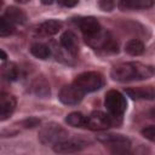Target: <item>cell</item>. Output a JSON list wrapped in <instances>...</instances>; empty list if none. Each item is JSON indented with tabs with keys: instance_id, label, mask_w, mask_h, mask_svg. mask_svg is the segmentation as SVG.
Returning <instances> with one entry per match:
<instances>
[{
	"instance_id": "6da1fadb",
	"label": "cell",
	"mask_w": 155,
	"mask_h": 155,
	"mask_svg": "<svg viewBox=\"0 0 155 155\" xmlns=\"http://www.w3.org/2000/svg\"><path fill=\"white\" fill-rule=\"evenodd\" d=\"M111 78L119 82H130L134 80L149 79L154 75V69L139 62H126L113 67L110 71Z\"/></svg>"
},
{
	"instance_id": "7a4b0ae2",
	"label": "cell",
	"mask_w": 155,
	"mask_h": 155,
	"mask_svg": "<svg viewBox=\"0 0 155 155\" xmlns=\"http://www.w3.org/2000/svg\"><path fill=\"white\" fill-rule=\"evenodd\" d=\"M97 139L108 147L111 155H133L131 150V142L124 134H115V133L99 134Z\"/></svg>"
},
{
	"instance_id": "3957f363",
	"label": "cell",
	"mask_w": 155,
	"mask_h": 155,
	"mask_svg": "<svg viewBox=\"0 0 155 155\" xmlns=\"http://www.w3.org/2000/svg\"><path fill=\"white\" fill-rule=\"evenodd\" d=\"M73 85L79 88L84 94H86L102 88L104 85V78L97 71H85L75 78Z\"/></svg>"
},
{
	"instance_id": "277c9868",
	"label": "cell",
	"mask_w": 155,
	"mask_h": 155,
	"mask_svg": "<svg viewBox=\"0 0 155 155\" xmlns=\"http://www.w3.org/2000/svg\"><path fill=\"white\" fill-rule=\"evenodd\" d=\"M69 137L68 131L59 124L50 122L42 126L39 131V140L44 145H54L56 143Z\"/></svg>"
},
{
	"instance_id": "5b68a950",
	"label": "cell",
	"mask_w": 155,
	"mask_h": 155,
	"mask_svg": "<svg viewBox=\"0 0 155 155\" xmlns=\"http://www.w3.org/2000/svg\"><path fill=\"white\" fill-rule=\"evenodd\" d=\"M85 41L87 42V45H90L94 50H102L109 53H116L119 51L117 42L114 40L111 34L103 29H101L94 35L85 38Z\"/></svg>"
},
{
	"instance_id": "8992f818",
	"label": "cell",
	"mask_w": 155,
	"mask_h": 155,
	"mask_svg": "<svg viewBox=\"0 0 155 155\" xmlns=\"http://www.w3.org/2000/svg\"><path fill=\"white\" fill-rule=\"evenodd\" d=\"M104 105L108 110L109 116L114 121L115 117H121V115L125 113L127 108V102H126L125 96L121 92L116 90H110L105 94Z\"/></svg>"
},
{
	"instance_id": "52a82bcc",
	"label": "cell",
	"mask_w": 155,
	"mask_h": 155,
	"mask_svg": "<svg viewBox=\"0 0 155 155\" xmlns=\"http://www.w3.org/2000/svg\"><path fill=\"white\" fill-rule=\"evenodd\" d=\"M88 140L81 137H67L65 139L52 145V149L57 154H73L88 147Z\"/></svg>"
},
{
	"instance_id": "ba28073f",
	"label": "cell",
	"mask_w": 155,
	"mask_h": 155,
	"mask_svg": "<svg viewBox=\"0 0 155 155\" xmlns=\"http://www.w3.org/2000/svg\"><path fill=\"white\" fill-rule=\"evenodd\" d=\"M114 124L109 114L96 110L86 116V128L91 131H104Z\"/></svg>"
},
{
	"instance_id": "9c48e42d",
	"label": "cell",
	"mask_w": 155,
	"mask_h": 155,
	"mask_svg": "<svg viewBox=\"0 0 155 155\" xmlns=\"http://www.w3.org/2000/svg\"><path fill=\"white\" fill-rule=\"evenodd\" d=\"M84 96L85 94L71 84V85H65L61 88L58 93V99L65 105H76L82 101Z\"/></svg>"
},
{
	"instance_id": "30bf717a",
	"label": "cell",
	"mask_w": 155,
	"mask_h": 155,
	"mask_svg": "<svg viewBox=\"0 0 155 155\" xmlns=\"http://www.w3.org/2000/svg\"><path fill=\"white\" fill-rule=\"evenodd\" d=\"M75 22H76V25L82 31L85 38L94 35L96 33H98L102 29L99 22L94 17H79Z\"/></svg>"
},
{
	"instance_id": "8fae6325",
	"label": "cell",
	"mask_w": 155,
	"mask_h": 155,
	"mask_svg": "<svg viewBox=\"0 0 155 155\" xmlns=\"http://www.w3.org/2000/svg\"><path fill=\"white\" fill-rule=\"evenodd\" d=\"M59 46L70 56H73L74 58L76 57L78 52H79V44H78V38L76 35L68 30L64 31L61 36V41H59Z\"/></svg>"
},
{
	"instance_id": "7c38bea8",
	"label": "cell",
	"mask_w": 155,
	"mask_h": 155,
	"mask_svg": "<svg viewBox=\"0 0 155 155\" xmlns=\"http://www.w3.org/2000/svg\"><path fill=\"white\" fill-rule=\"evenodd\" d=\"M16 98L10 93L0 94V120H7L16 109Z\"/></svg>"
},
{
	"instance_id": "4fadbf2b",
	"label": "cell",
	"mask_w": 155,
	"mask_h": 155,
	"mask_svg": "<svg viewBox=\"0 0 155 155\" xmlns=\"http://www.w3.org/2000/svg\"><path fill=\"white\" fill-rule=\"evenodd\" d=\"M62 28V23L57 19H48L42 22L39 28H38V33L42 36H52L56 35Z\"/></svg>"
},
{
	"instance_id": "5bb4252c",
	"label": "cell",
	"mask_w": 155,
	"mask_h": 155,
	"mask_svg": "<svg viewBox=\"0 0 155 155\" xmlns=\"http://www.w3.org/2000/svg\"><path fill=\"white\" fill-rule=\"evenodd\" d=\"M8 22H11L13 25L16 24H23L27 22V15L24 11H22L21 8L16 7V6H10L7 7L5 16H4Z\"/></svg>"
},
{
	"instance_id": "9a60e30c",
	"label": "cell",
	"mask_w": 155,
	"mask_h": 155,
	"mask_svg": "<svg viewBox=\"0 0 155 155\" xmlns=\"http://www.w3.org/2000/svg\"><path fill=\"white\" fill-rule=\"evenodd\" d=\"M154 5L150 0H122L117 2V6L126 11V10H142V8H149Z\"/></svg>"
},
{
	"instance_id": "2e32d148",
	"label": "cell",
	"mask_w": 155,
	"mask_h": 155,
	"mask_svg": "<svg viewBox=\"0 0 155 155\" xmlns=\"http://www.w3.org/2000/svg\"><path fill=\"white\" fill-rule=\"evenodd\" d=\"M126 93L133 99H154V88L149 87H137V88H127Z\"/></svg>"
},
{
	"instance_id": "e0dca14e",
	"label": "cell",
	"mask_w": 155,
	"mask_h": 155,
	"mask_svg": "<svg viewBox=\"0 0 155 155\" xmlns=\"http://www.w3.org/2000/svg\"><path fill=\"white\" fill-rule=\"evenodd\" d=\"M31 92L35 93L39 97H47L50 94V85L46 81L45 78L40 76L36 78L33 82H31Z\"/></svg>"
},
{
	"instance_id": "ac0fdd59",
	"label": "cell",
	"mask_w": 155,
	"mask_h": 155,
	"mask_svg": "<svg viewBox=\"0 0 155 155\" xmlns=\"http://www.w3.org/2000/svg\"><path fill=\"white\" fill-rule=\"evenodd\" d=\"M30 53L39 59H47L52 52H51L50 46L41 44V42H36L30 46Z\"/></svg>"
},
{
	"instance_id": "d6986e66",
	"label": "cell",
	"mask_w": 155,
	"mask_h": 155,
	"mask_svg": "<svg viewBox=\"0 0 155 155\" xmlns=\"http://www.w3.org/2000/svg\"><path fill=\"white\" fill-rule=\"evenodd\" d=\"M65 122L73 127L86 128V116L79 111H74V113H70L69 115H67Z\"/></svg>"
},
{
	"instance_id": "ffe728a7",
	"label": "cell",
	"mask_w": 155,
	"mask_h": 155,
	"mask_svg": "<svg viewBox=\"0 0 155 155\" xmlns=\"http://www.w3.org/2000/svg\"><path fill=\"white\" fill-rule=\"evenodd\" d=\"M125 51L130 56H140L144 52V44L138 39H132L126 42Z\"/></svg>"
},
{
	"instance_id": "44dd1931",
	"label": "cell",
	"mask_w": 155,
	"mask_h": 155,
	"mask_svg": "<svg viewBox=\"0 0 155 155\" xmlns=\"http://www.w3.org/2000/svg\"><path fill=\"white\" fill-rule=\"evenodd\" d=\"M15 31V25L5 17H0V36H8Z\"/></svg>"
},
{
	"instance_id": "7402d4cb",
	"label": "cell",
	"mask_w": 155,
	"mask_h": 155,
	"mask_svg": "<svg viewBox=\"0 0 155 155\" xmlns=\"http://www.w3.org/2000/svg\"><path fill=\"white\" fill-rule=\"evenodd\" d=\"M4 76L7 80H11V81L17 80L18 79V69H17V67L13 63L6 64L4 67Z\"/></svg>"
},
{
	"instance_id": "603a6c76",
	"label": "cell",
	"mask_w": 155,
	"mask_h": 155,
	"mask_svg": "<svg viewBox=\"0 0 155 155\" xmlns=\"http://www.w3.org/2000/svg\"><path fill=\"white\" fill-rule=\"evenodd\" d=\"M142 134H143V137H145L150 142H154V139H155V127L153 125H150V126L143 128L142 130Z\"/></svg>"
},
{
	"instance_id": "cb8c5ba5",
	"label": "cell",
	"mask_w": 155,
	"mask_h": 155,
	"mask_svg": "<svg viewBox=\"0 0 155 155\" xmlns=\"http://www.w3.org/2000/svg\"><path fill=\"white\" fill-rule=\"evenodd\" d=\"M98 5L103 11H111L115 6V2L110 1V0H102V1L98 2Z\"/></svg>"
},
{
	"instance_id": "d4e9b609",
	"label": "cell",
	"mask_w": 155,
	"mask_h": 155,
	"mask_svg": "<svg viewBox=\"0 0 155 155\" xmlns=\"http://www.w3.org/2000/svg\"><path fill=\"white\" fill-rule=\"evenodd\" d=\"M39 122H40V121H39L38 119L30 117V119H27V120L24 121V126H25V127H34V126H36Z\"/></svg>"
},
{
	"instance_id": "484cf974",
	"label": "cell",
	"mask_w": 155,
	"mask_h": 155,
	"mask_svg": "<svg viewBox=\"0 0 155 155\" xmlns=\"http://www.w3.org/2000/svg\"><path fill=\"white\" fill-rule=\"evenodd\" d=\"M58 5L64 6V7H73V6L78 5V1H59Z\"/></svg>"
},
{
	"instance_id": "4316f807",
	"label": "cell",
	"mask_w": 155,
	"mask_h": 155,
	"mask_svg": "<svg viewBox=\"0 0 155 155\" xmlns=\"http://www.w3.org/2000/svg\"><path fill=\"white\" fill-rule=\"evenodd\" d=\"M6 58H7L6 52L2 51V50H0V59H1V61H6Z\"/></svg>"
},
{
	"instance_id": "83f0119b",
	"label": "cell",
	"mask_w": 155,
	"mask_h": 155,
	"mask_svg": "<svg viewBox=\"0 0 155 155\" xmlns=\"http://www.w3.org/2000/svg\"><path fill=\"white\" fill-rule=\"evenodd\" d=\"M2 5H4V2H2V1H0V10H1V7H2Z\"/></svg>"
}]
</instances>
